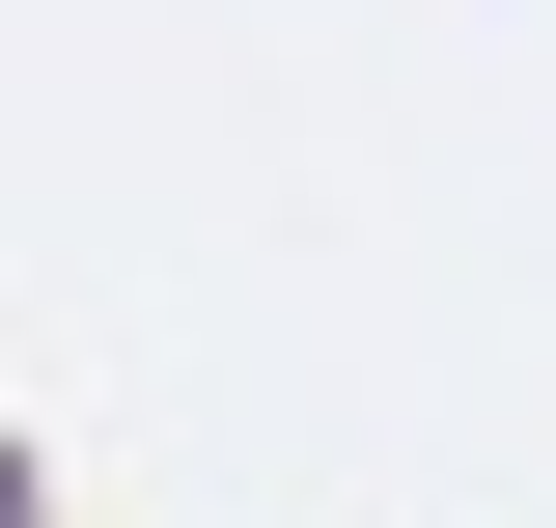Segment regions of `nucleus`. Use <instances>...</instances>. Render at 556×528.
Instances as JSON below:
<instances>
[{
	"label": "nucleus",
	"mask_w": 556,
	"mask_h": 528,
	"mask_svg": "<svg viewBox=\"0 0 556 528\" xmlns=\"http://www.w3.org/2000/svg\"><path fill=\"white\" fill-rule=\"evenodd\" d=\"M0 528H28V473H0Z\"/></svg>",
	"instance_id": "1"
}]
</instances>
